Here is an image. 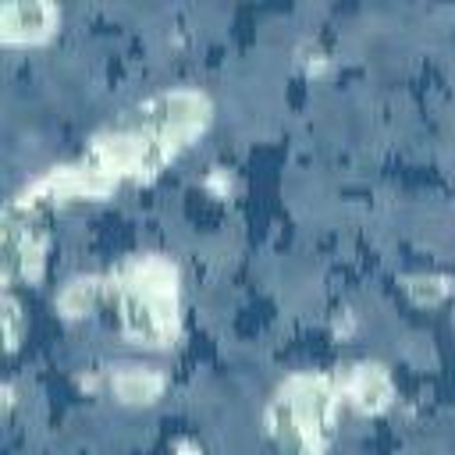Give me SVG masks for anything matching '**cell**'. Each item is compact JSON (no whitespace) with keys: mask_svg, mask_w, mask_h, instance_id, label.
Returning <instances> with one entry per match:
<instances>
[{"mask_svg":"<svg viewBox=\"0 0 455 455\" xmlns=\"http://www.w3.org/2000/svg\"><path fill=\"white\" fill-rule=\"evenodd\" d=\"M213 121V100L199 85H167L114 114L75 160L36 174V192L57 210L75 199H107L128 181L156 178Z\"/></svg>","mask_w":455,"mask_h":455,"instance_id":"6da1fadb","label":"cell"},{"mask_svg":"<svg viewBox=\"0 0 455 455\" xmlns=\"http://www.w3.org/2000/svg\"><path fill=\"white\" fill-rule=\"evenodd\" d=\"M121 331L132 345L167 348L181 334V274L167 252H135L110 270Z\"/></svg>","mask_w":455,"mask_h":455,"instance_id":"7a4b0ae2","label":"cell"},{"mask_svg":"<svg viewBox=\"0 0 455 455\" xmlns=\"http://www.w3.org/2000/svg\"><path fill=\"white\" fill-rule=\"evenodd\" d=\"M341 387L334 373L299 370L267 398L263 423L281 455H327L338 434Z\"/></svg>","mask_w":455,"mask_h":455,"instance_id":"3957f363","label":"cell"},{"mask_svg":"<svg viewBox=\"0 0 455 455\" xmlns=\"http://www.w3.org/2000/svg\"><path fill=\"white\" fill-rule=\"evenodd\" d=\"M46 249H50V235H46V213L21 203V199H7L4 213H0V263H4V284L11 288L14 281H39L43 267H46Z\"/></svg>","mask_w":455,"mask_h":455,"instance_id":"277c9868","label":"cell"},{"mask_svg":"<svg viewBox=\"0 0 455 455\" xmlns=\"http://www.w3.org/2000/svg\"><path fill=\"white\" fill-rule=\"evenodd\" d=\"M338 387H341V398L363 412V416H380L384 409H391L395 402V380H391V370L377 359H359V363H348L341 366L338 373Z\"/></svg>","mask_w":455,"mask_h":455,"instance_id":"5b68a950","label":"cell"},{"mask_svg":"<svg viewBox=\"0 0 455 455\" xmlns=\"http://www.w3.org/2000/svg\"><path fill=\"white\" fill-rule=\"evenodd\" d=\"M60 21L57 4L50 0H7L0 4V39L4 43H39Z\"/></svg>","mask_w":455,"mask_h":455,"instance_id":"8992f818","label":"cell"},{"mask_svg":"<svg viewBox=\"0 0 455 455\" xmlns=\"http://www.w3.org/2000/svg\"><path fill=\"white\" fill-rule=\"evenodd\" d=\"M107 387L121 405H153L167 391V377L156 366L117 363L107 370Z\"/></svg>","mask_w":455,"mask_h":455,"instance_id":"52a82bcc","label":"cell"},{"mask_svg":"<svg viewBox=\"0 0 455 455\" xmlns=\"http://www.w3.org/2000/svg\"><path fill=\"white\" fill-rule=\"evenodd\" d=\"M107 291H110V274H75L57 291V313L68 320L89 316Z\"/></svg>","mask_w":455,"mask_h":455,"instance_id":"ba28073f","label":"cell"},{"mask_svg":"<svg viewBox=\"0 0 455 455\" xmlns=\"http://www.w3.org/2000/svg\"><path fill=\"white\" fill-rule=\"evenodd\" d=\"M402 284H405V291H409V299L416 306H437L451 291V277L448 274H409Z\"/></svg>","mask_w":455,"mask_h":455,"instance_id":"9c48e42d","label":"cell"},{"mask_svg":"<svg viewBox=\"0 0 455 455\" xmlns=\"http://www.w3.org/2000/svg\"><path fill=\"white\" fill-rule=\"evenodd\" d=\"M0 316H4V341H7V352H14V348L21 345V334H25V313H21V302L14 299L11 288H4Z\"/></svg>","mask_w":455,"mask_h":455,"instance_id":"30bf717a","label":"cell"},{"mask_svg":"<svg viewBox=\"0 0 455 455\" xmlns=\"http://www.w3.org/2000/svg\"><path fill=\"white\" fill-rule=\"evenodd\" d=\"M178 455H203V451L192 441H178Z\"/></svg>","mask_w":455,"mask_h":455,"instance_id":"8fae6325","label":"cell"}]
</instances>
